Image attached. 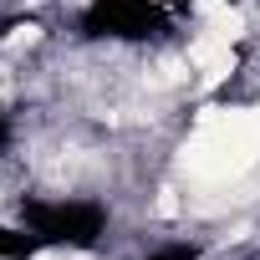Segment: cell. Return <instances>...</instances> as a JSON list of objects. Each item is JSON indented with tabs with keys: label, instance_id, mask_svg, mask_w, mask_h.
<instances>
[{
	"label": "cell",
	"instance_id": "1",
	"mask_svg": "<svg viewBox=\"0 0 260 260\" xmlns=\"http://www.w3.org/2000/svg\"><path fill=\"white\" fill-rule=\"evenodd\" d=\"M138 260H199V250L194 245H184V240H174V245H153L148 255H138Z\"/></svg>",
	"mask_w": 260,
	"mask_h": 260
}]
</instances>
